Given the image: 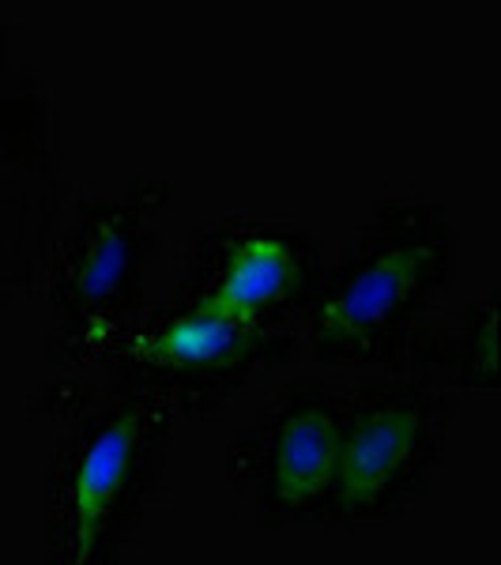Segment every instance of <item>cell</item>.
Listing matches in <instances>:
<instances>
[{
    "label": "cell",
    "mask_w": 501,
    "mask_h": 565,
    "mask_svg": "<svg viewBox=\"0 0 501 565\" xmlns=\"http://www.w3.org/2000/svg\"><path fill=\"white\" fill-rule=\"evenodd\" d=\"M430 253L423 245H388L366 268L351 276L348 287L321 313V332L332 340H359L393 321V313L418 287Z\"/></svg>",
    "instance_id": "1"
},
{
    "label": "cell",
    "mask_w": 501,
    "mask_h": 565,
    "mask_svg": "<svg viewBox=\"0 0 501 565\" xmlns=\"http://www.w3.org/2000/svg\"><path fill=\"white\" fill-rule=\"evenodd\" d=\"M418 426L423 423L415 407H373L362 415L340 441L335 482L343 490V501L366 505L377 498L415 452Z\"/></svg>",
    "instance_id": "2"
},
{
    "label": "cell",
    "mask_w": 501,
    "mask_h": 565,
    "mask_svg": "<svg viewBox=\"0 0 501 565\" xmlns=\"http://www.w3.org/2000/svg\"><path fill=\"white\" fill-rule=\"evenodd\" d=\"M136 457V415H121L90 441L72 482V562H84L103 532L109 509L121 498Z\"/></svg>",
    "instance_id": "3"
},
{
    "label": "cell",
    "mask_w": 501,
    "mask_h": 565,
    "mask_svg": "<svg viewBox=\"0 0 501 565\" xmlns=\"http://www.w3.org/2000/svg\"><path fill=\"white\" fill-rule=\"evenodd\" d=\"M295 276H298L295 249L284 238L253 234V238L238 242V249L231 253V260H226L212 295L204 298V306L215 309V313L234 317L242 324H253L264 309L276 306L287 295Z\"/></svg>",
    "instance_id": "4"
},
{
    "label": "cell",
    "mask_w": 501,
    "mask_h": 565,
    "mask_svg": "<svg viewBox=\"0 0 501 565\" xmlns=\"http://www.w3.org/2000/svg\"><path fill=\"white\" fill-rule=\"evenodd\" d=\"M340 426L328 407H302L276 437V490L290 505L313 501L335 479Z\"/></svg>",
    "instance_id": "5"
},
{
    "label": "cell",
    "mask_w": 501,
    "mask_h": 565,
    "mask_svg": "<svg viewBox=\"0 0 501 565\" xmlns=\"http://www.w3.org/2000/svg\"><path fill=\"white\" fill-rule=\"evenodd\" d=\"M249 332L253 324H242L200 302L193 313L162 324L143 348L151 359L170 362V366H218V362L245 351Z\"/></svg>",
    "instance_id": "6"
},
{
    "label": "cell",
    "mask_w": 501,
    "mask_h": 565,
    "mask_svg": "<svg viewBox=\"0 0 501 565\" xmlns=\"http://www.w3.org/2000/svg\"><path fill=\"white\" fill-rule=\"evenodd\" d=\"M132 264V245L121 231H98V238L90 242L84 271H79V290L84 298H109L121 287L125 271Z\"/></svg>",
    "instance_id": "7"
}]
</instances>
